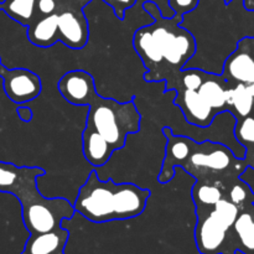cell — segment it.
Segmentation results:
<instances>
[{
	"mask_svg": "<svg viewBox=\"0 0 254 254\" xmlns=\"http://www.w3.org/2000/svg\"><path fill=\"white\" fill-rule=\"evenodd\" d=\"M243 5L247 10H252L254 11V0H243Z\"/></svg>",
	"mask_w": 254,
	"mask_h": 254,
	"instance_id": "4316f807",
	"label": "cell"
},
{
	"mask_svg": "<svg viewBox=\"0 0 254 254\" xmlns=\"http://www.w3.org/2000/svg\"><path fill=\"white\" fill-rule=\"evenodd\" d=\"M2 88L11 102L16 104L29 103L40 96L42 91L41 78L31 69L17 67L7 68L0 64Z\"/></svg>",
	"mask_w": 254,
	"mask_h": 254,
	"instance_id": "8992f818",
	"label": "cell"
},
{
	"mask_svg": "<svg viewBox=\"0 0 254 254\" xmlns=\"http://www.w3.org/2000/svg\"><path fill=\"white\" fill-rule=\"evenodd\" d=\"M225 1H226V4H230V2L232 1V0H225Z\"/></svg>",
	"mask_w": 254,
	"mask_h": 254,
	"instance_id": "83f0119b",
	"label": "cell"
},
{
	"mask_svg": "<svg viewBox=\"0 0 254 254\" xmlns=\"http://www.w3.org/2000/svg\"><path fill=\"white\" fill-rule=\"evenodd\" d=\"M82 150L84 159L96 168L106 165L114 153L103 136L86 128L82 131Z\"/></svg>",
	"mask_w": 254,
	"mask_h": 254,
	"instance_id": "5bb4252c",
	"label": "cell"
},
{
	"mask_svg": "<svg viewBox=\"0 0 254 254\" xmlns=\"http://www.w3.org/2000/svg\"><path fill=\"white\" fill-rule=\"evenodd\" d=\"M195 242L201 254H226L230 228L226 227L210 210L196 211Z\"/></svg>",
	"mask_w": 254,
	"mask_h": 254,
	"instance_id": "52a82bcc",
	"label": "cell"
},
{
	"mask_svg": "<svg viewBox=\"0 0 254 254\" xmlns=\"http://www.w3.org/2000/svg\"><path fill=\"white\" fill-rule=\"evenodd\" d=\"M36 1L37 0H2L0 1V11L27 27L37 17Z\"/></svg>",
	"mask_w": 254,
	"mask_h": 254,
	"instance_id": "e0dca14e",
	"label": "cell"
},
{
	"mask_svg": "<svg viewBox=\"0 0 254 254\" xmlns=\"http://www.w3.org/2000/svg\"><path fill=\"white\" fill-rule=\"evenodd\" d=\"M143 9L154 21L134 32V50L146 68L144 79L166 82L186 68V64L196 54V40L190 31L181 27L183 15L175 14L166 19L154 1L144 2Z\"/></svg>",
	"mask_w": 254,
	"mask_h": 254,
	"instance_id": "6da1fadb",
	"label": "cell"
},
{
	"mask_svg": "<svg viewBox=\"0 0 254 254\" xmlns=\"http://www.w3.org/2000/svg\"><path fill=\"white\" fill-rule=\"evenodd\" d=\"M174 104L181 109L184 118L190 126L205 129L210 128L215 117L218 116L215 109L211 108L197 91L191 89H176Z\"/></svg>",
	"mask_w": 254,
	"mask_h": 254,
	"instance_id": "30bf717a",
	"label": "cell"
},
{
	"mask_svg": "<svg viewBox=\"0 0 254 254\" xmlns=\"http://www.w3.org/2000/svg\"><path fill=\"white\" fill-rule=\"evenodd\" d=\"M103 1L107 2L113 9L119 20H123L127 10L130 9L135 4L136 0H103Z\"/></svg>",
	"mask_w": 254,
	"mask_h": 254,
	"instance_id": "603a6c76",
	"label": "cell"
},
{
	"mask_svg": "<svg viewBox=\"0 0 254 254\" xmlns=\"http://www.w3.org/2000/svg\"><path fill=\"white\" fill-rule=\"evenodd\" d=\"M69 232L64 227L49 232L30 235L21 254H64Z\"/></svg>",
	"mask_w": 254,
	"mask_h": 254,
	"instance_id": "8fae6325",
	"label": "cell"
},
{
	"mask_svg": "<svg viewBox=\"0 0 254 254\" xmlns=\"http://www.w3.org/2000/svg\"><path fill=\"white\" fill-rule=\"evenodd\" d=\"M254 97L250 93L245 84H235L228 87L227 91V112L236 119L243 118L252 113Z\"/></svg>",
	"mask_w": 254,
	"mask_h": 254,
	"instance_id": "2e32d148",
	"label": "cell"
},
{
	"mask_svg": "<svg viewBox=\"0 0 254 254\" xmlns=\"http://www.w3.org/2000/svg\"><path fill=\"white\" fill-rule=\"evenodd\" d=\"M45 170L37 166H17L0 160V192L11 193L21 205V217L30 235L62 227L74 216L73 203L64 197H45L37 189V178Z\"/></svg>",
	"mask_w": 254,
	"mask_h": 254,
	"instance_id": "3957f363",
	"label": "cell"
},
{
	"mask_svg": "<svg viewBox=\"0 0 254 254\" xmlns=\"http://www.w3.org/2000/svg\"><path fill=\"white\" fill-rule=\"evenodd\" d=\"M168 2L175 14L184 16L197 6L198 0H168Z\"/></svg>",
	"mask_w": 254,
	"mask_h": 254,
	"instance_id": "7402d4cb",
	"label": "cell"
},
{
	"mask_svg": "<svg viewBox=\"0 0 254 254\" xmlns=\"http://www.w3.org/2000/svg\"><path fill=\"white\" fill-rule=\"evenodd\" d=\"M238 240L237 251L243 254H254V217L250 212H240L232 226Z\"/></svg>",
	"mask_w": 254,
	"mask_h": 254,
	"instance_id": "ac0fdd59",
	"label": "cell"
},
{
	"mask_svg": "<svg viewBox=\"0 0 254 254\" xmlns=\"http://www.w3.org/2000/svg\"><path fill=\"white\" fill-rule=\"evenodd\" d=\"M247 164L237 159L227 145L215 141L197 143L192 139L188 155L181 163L180 168L190 174L196 180L218 183L217 176L238 171L242 173Z\"/></svg>",
	"mask_w": 254,
	"mask_h": 254,
	"instance_id": "5b68a950",
	"label": "cell"
},
{
	"mask_svg": "<svg viewBox=\"0 0 254 254\" xmlns=\"http://www.w3.org/2000/svg\"><path fill=\"white\" fill-rule=\"evenodd\" d=\"M230 84L221 74H213L206 72L205 79L198 87L197 93L203 101L218 114L227 112V91Z\"/></svg>",
	"mask_w": 254,
	"mask_h": 254,
	"instance_id": "7c38bea8",
	"label": "cell"
},
{
	"mask_svg": "<svg viewBox=\"0 0 254 254\" xmlns=\"http://www.w3.org/2000/svg\"><path fill=\"white\" fill-rule=\"evenodd\" d=\"M57 0H37L36 1V14L39 16H47L54 12H57Z\"/></svg>",
	"mask_w": 254,
	"mask_h": 254,
	"instance_id": "cb8c5ba5",
	"label": "cell"
},
{
	"mask_svg": "<svg viewBox=\"0 0 254 254\" xmlns=\"http://www.w3.org/2000/svg\"><path fill=\"white\" fill-rule=\"evenodd\" d=\"M59 41L71 50H82L86 47L89 37L88 21L83 10L67 9L57 11Z\"/></svg>",
	"mask_w": 254,
	"mask_h": 254,
	"instance_id": "9c48e42d",
	"label": "cell"
},
{
	"mask_svg": "<svg viewBox=\"0 0 254 254\" xmlns=\"http://www.w3.org/2000/svg\"><path fill=\"white\" fill-rule=\"evenodd\" d=\"M16 112H17V116H19V118L21 119L22 122H25V123H27V122H31L32 117H34L31 108H29V107H17Z\"/></svg>",
	"mask_w": 254,
	"mask_h": 254,
	"instance_id": "484cf974",
	"label": "cell"
},
{
	"mask_svg": "<svg viewBox=\"0 0 254 254\" xmlns=\"http://www.w3.org/2000/svg\"><path fill=\"white\" fill-rule=\"evenodd\" d=\"M59 88L61 96L74 106H87L86 129L103 136L114 151L126 145L130 134L138 133L141 117L135 102L116 101L97 93L94 79L83 69H73L60 78Z\"/></svg>",
	"mask_w": 254,
	"mask_h": 254,
	"instance_id": "7a4b0ae2",
	"label": "cell"
},
{
	"mask_svg": "<svg viewBox=\"0 0 254 254\" xmlns=\"http://www.w3.org/2000/svg\"><path fill=\"white\" fill-rule=\"evenodd\" d=\"M27 39L32 45L41 49L51 47L59 41L57 12L47 16H39L27 26Z\"/></svg>",
	"mask_w": 254,
	"mask_h": 254,
	"instance_id": "4fadbf2b",
	"label": "cell"
},
{
	"mask_svg": "<svg viewBox=\"0 0 254 254\" xmlns=\"http://www.w3.org/2000/svg\"><path fill=\"white\" fill-rule=\"evenodd\" d=\"M210 211L230 230L240 215V207H237L235 203H232L226 197L221 198L212 208H210Z\"/></svg>",
	"mask_w": 254,
	"mask_h": 254,
	"instance_id": "ffe728a7",
	"label": "cell"
},
{
	"mask_svg": "<svg viewBox=\"0 0 254 254\" xmlns=\"http://www.w3.org/2000/svg\"><path fill=\"white\" fill-rule=\"evenodd\" d=\"M238 180H241L242 183H245L247 185V188L250 189L251 192L254 195V168L253 166L247 165L243 169L242 173L238 175Z\"/></svg>",
	"mask_w": 254,
	"mask_h": 254,
	"instance_id": "d4e9b609",
	"label": "cell"
},
{
	"mask_svg": "<svg viewBox=\"0 0 254 254\" xmlns=\"http://www.w3.org/2000/svg\"><path fill=\"white\" fill-rule=\"evenodd\" d=\"M252 195L253 193L251 192V190L247 188V185L240 180V183L232 185V188L228 190L226 198H228L231 202L235 203L237 207L241 208L243 205H245L246 201L250 198V196Z\"/></svg>",
	"mask_w": 254,
	"mask_h": 254,
	"instance_id": "44dd1931",
	"label": "cell"
},
{
	"mask_svg": "<svg viewBox=\"0 0 254 254\" xmlns=\"http://www.w3.org/2000/svg\"><path fill=\"white\" fill-rule=\"evenodd\" d=\"M221 76L230 86L254 83V37H243L227 57Z\"/></svg>",
	"mask_w": 254,
	"mask_h": 254,
	"instance_id": "ba28073f",
	"label": "cell"
},
{
	"mask_svg": "<svg viewBox=\"0 0 254 254\" xmlns=\"http://www.w3.org/2000/svg\"><path fill=\"white\" fill-rule=\"evenodd\" d=\"M233 134L238 143L246 149L254 146V117L250 116L236 119Z\"/></svg>",
	"mask_w": 254,
	"mask_h": 254,
	"instance_id": "d6986e66",
	"label": "cell"
},
{
	"mask_svg": "<svg viewBox=\"0 0 254 254\" xmlns=\"http://www.w3.org/2000/svg\"><path fill=\"white\" fill-rule=\"evenodd\" d=\"M191 197L195 203L196 211H205L212 208L221 198L225 197L222 184L213 181L196 180L191 190Z\"/></svg>",
	"mask_w": 254,
	"mask_h": 254,
	"instance_id": "9a60e30c",
	"label": "cell"
},
{
	"mask_svg": "<svg viewBox=\"0 0 254 254\" xmlns=\"http://www.w3.org/2000/svg\"><path fill=\"white\" fill-rule=\"evenodd\" d=\"M68 1H77V0H68Z\"/></svg>",
	"mask_w": 254,
	"mask_h": 254,
	"instance_id": "f1b7e54d",
	"label": "cell"
},
{
	"mask_svg": "<svg viewBox=\"0 0 254 254\" xmlns=\"http://www.w3.org/2000/svg\"><path fill=\"white\" fill-rule=\"evenodd\" d=\"M150 191L130 183L101 180L91 171L73 202L74 211L93 223L130 220L145 211Z\"/></svg>",
	"mask_w": 254,
	"mask_h": 254,
	"instance_id": "277c9868",
	"label": "cell"
}]
</instances>
